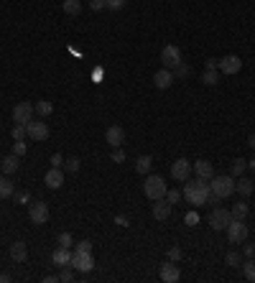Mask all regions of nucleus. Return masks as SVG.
<instances>
[{
  "instance_id": "obj_24",
  "label": "nucleus",
  "mask_w": 255,
  "mask_h": 283,
  "mask_svg": "<svg viewBox=\"0 0 255 283\" xmlns=\"http://www.w3.org/2000/svg\"><path fill=\"white\" fill-rule=\"evenodd\" d=\"M62 8H64L67 16H79L82 13V0H64Z\"/></svg>"
},
{
  "instance_id": "obj_3",
  "label": "nucleus",
  "mask_w": 255,
  "mask_h": 283,
  "mask_svg": "<svg viewBox=\"0 0 255 283\" xmlns=\"http://www.w3.org/2000/svg\"><path fill=\"white\" fill-rule=\"evenodd\" d=\"M166 191H168V186H166L163 176H158V174L146 176V181H143V194H146L148 199H153V202H156V199H163Z\"/></svg>"
},
{
  "instance_id": "obj_23",
  "label": "nucleus",
  "mask_w": 255,
  "mask_h": 283,
  "mask_svg": "<svg viewBox=\"0 0 255 283\" xmlns=\"http://www.w3.org/2000/svg\"><path fill=\"white\" fill-rule=\"evenodd\" d=\"M13 194H16V184L11 179H6V176H0V199H8Z\"/></svg>"
},
{
  "instance_id": "obj_53",
  "label": "nucleus",
  "mask_w": 255,
  "mask_h": 283,
  "mask_svg": "<svg viewBox=\"0 0 255 283\" xmlns=\"http://www.w3.org/2000/svg\"><path fill=\"white\" fill-rule=\"evenodd\" d=\"M247 168H250V171H255V158H250V161H247Z\"/></svg>"
},
{
  "instance_id": "obj_39",
  "label": "nucleus",
  "mask_w": 255,
  "mask_h": 283,
  "mask_svg": "<svg viewBox=\"0 0 255 283\" xmlns=\"http://www.w3.org/2000/svg\"><path fill=\"white\" fill-rule=\"evenodd\" d=\"M166 199H168V204H176V202L181 199V191H179V189H168V191H166Z\"/></svg>"
},
{
  "instance_id": "obj_18",
  "label": "nucleus",
  "mask_w": 255,
  "mask_h": 283,
  "mask_svg": "<svg viewBox=\"0 0 255 283\" xmlns=\"http://www.w3.org/2000/svg\"><path fill=\"white\" fill-rule=\"evenodd\" d=\"M153 217H156L158 222H163V219L171 217V204H168L166 196H163V199H156V204H153Z\"/></svg>"
},
{
  "instance_id": "obj_16",
  "label": "nucleus",
  "mask_w": 255,
  "mask_h": 283,
  "mask_svg": "<svg viewBox=\"0 0 255 283\" xmlns=\"http://www.w3.org/2000/svg\"><path fill=\"white\" fill-rule=\"evenodd\" d=\"M44 184H46L49 189H59V186L64 184V168L51 166V168L46 171V176H44Z\"/></svg>"
},
{
  "instance_id": "obj_33",
  "label": "nucleus",
  "mask_w": 255,
  "mask_h": 283,
  "mask_svg": "<svg viewBox=\"0 0 255 283\" xmlns=\"http://www.w3.org/2000/svg\"><path fill=\"white\" fill-rule=\"evenodd\" d=\"M13 140H26V135H29V130H26V125H21V123H16V128H13Z\"/></svg>"
},
{
  "instance_id": "obj_49",
  "label": "nucleus",
  "mask_w": 255,
  "mask_h": 283,
  "mask_svg": "<svg viewBox=\"0 0 255 283\" xmlns=\"http://www.w3.org/2000/svg\"><path fill=\"white\" fill-rule=\"evenodd\" d=\"M115 222H118L120 227H128V224H130V222H128V217H123V214H118V217H115Z\"/></svg>"
},
{
  "instance_id": "obj_8",
  "label": "nucleus",
  "mask_w": 255,
  "mask_h": 283,
  "mask_svg": "<svg viewBox=\"0 0 255 283\" xmlns=\"http://www.w3.org/2000/svg\"><path fill=\"white\" fill-rule=\"evenodd\" d=\"M230 219H232L230 209H224V207H217V209L209 214V227L219 232V230H224V227L230 224Z\"/></svg>"
},
{
  "instance_id": "obj_35",
  "label": "nucleus",
  "mask_w": 255,
  "mask_h": 283,
  "mask_svg": "<svg viewBox=\"0 0 255 283\" xmlns=\"http://www.w3.org/2000/svg\"><path fill=\"white\" fill-rule=\"evenodd\" d=\"M13 199H16V204H29V202H31V191H29V189L16 191V194H13Z\"/></svg>"
},
{
  "instance_id": "obj_14",
  "label": "nucleus",
  "mask_w": 255,
  "mask_h": 283,
  "mask_svg": "<svg viewBox=\"0 0 255 283\" xmlns=\"http://www.w3.org/2000/svg\"><path fill=\"white\" fill-rule=\"evenodd\" d=\"M179 278H181L179 265H176V263H171V260H166V263L161 265V280H163V283H176Z\"/></svg>"
},
{
  "instance_id": "obj_13",
  "label": "nucleus",
  "mask_w": 255,
  "mask_h": 283,
  "mask_svg": "<svg viewBox=\"0 0 255 283\" xmlns=\"http://www.w3.org/2000/svg\"><path fill=\"white\" fill-rule=\"evenodd\" d=\"M105 140H107V146L120 148V146L125 143V130H123L120 125H110V128L105 130Z\"/></svg>"
},
{
  "instance_id": "obj_44",
  "label": "nucleus",
  "mask_w": 255,
  "mask_h": 283,
  "mask_svg": "<svg viewBox=\"0 0 255 283\" xmlns=\"http://www.w3.org/2000/svg\"><path fill=\"white\" fill-rule=\"evenodd\" d=\"M184 222H186L189 227H194V224H199V214H196V212H186V217H184Z\"/></svg>"
},
{
  "instance_id": "obj_41",
  "label": "nucleus",
  "mask_w": 255,
  "mask_h": 283,
  "mask_svg": "<svg viewBox=\"0 0 255 283\" xmlns=\"http://www.w3.org/2000/svg\"><path fill=\"white\" fill-rule=\"evenodd\" d=\"M168 260H171V263H179V260H181V247H176V245L168 247Z\"/></svg>"
},
{
  "instance_id": "obj_45",
  "label": "nucleus",
  "mask_w": 255,
  "mask_h": 283,
  "mask_svg": "<svg viewBox=\"0 0 255 283\" xmlns=\"http://www.w3.org/2000/svg\"><path fill=\"white\" fill-rule=\"evenodd\" d=\"M90 8L92 11H102V8H107V0H90Z\"/></svg>"
},
{
  "instance_id": "obj_50",
  "label": "nucleus",
  "mask_w": 255,
  "mask_h": 283,
  "mask_svg": "<svg viewBox=\"0 0 255 283\" xmlns=\"http://www.w3.org/2000/svg\"><path fill=\"white\" fill-rule=\"evenodd\" d=\"M56 280H59V275H46L44 278V283H56Z\"/></svg>"
},
{
  "instance_id": "obj_17",
  "label": "nucleus",
  "mask_w": 255,
  "mask_h": 283,
  "mask_svg": "<svg viewBox=\"0 0 255 283\" xmlns=\"http://www.w3.org/2000/svg\"><path fill=\"white\" fill-rule=\"evenodd\" d=\"M191 171H194L199 179H207V181L214 176V168H212V163H209V161H204V158L194 161V163H191Z\"/></svg>"
},
{
  "instance_id": "obj_5",
  "label": "nucleus",
  "mask_w": 255,
  "mask_h": 283,
  "mask_svg": "<svg viewBox=\"0 0 255 283\" xmlns=\"http://www.w3.org/2000/svg\"><path fill=\"white\" fill-rule=\"evenodd\" d=\"M161 64H163L166 69H174L176 64H181V49L174 46V44L163 46V51H161Z\"/></svg>"
},
{
  "instance_id": "obj_25",
  "label": "nucleus",
  "mask_w": 255,
  "mask_h": 283,
  "mask_svg": "<svg viewBox=\"0 0 255 283\" xmlns=\"http://www.w3.org/2000/svg\"><path fill=\"white\" fill-rule=\"evenodd\" d=\"M245 171H247V161H245V158H235V161L230 163V176L237 179V176H242Z\"/></svg>"
},
{
  "instance_id": "obj_51",
  "label": "nucleus",
  "mask_w": 255,
  "mask_h": 283,
  "mask_svg": "<svg viewBox=\"0 0 255 283\" xmlns=\"http://www.w3.org/2000/svg\"><path fill=\"white\" fill-rule=\"evenodd\" d=\"M8 280H11V275H8V273H0V283H8Z\"/></svg>"
},
{
  "instance_id": "obj_29",
  "label": "nucleus",
  "mask_w": 255,
  "mask_h": 283,
  "mask_svg": "<svg viewBox=\"0 0 255 283\" xmlns=\"http://www.w3.org/2000/svg\"><path fill=\"white\" fill-rule=\"evenodd\" d=\"M34 107H36V112H39L41 118H49V115L54 112V105H51L49 100H41V102H36Z\"/></svg>"
},
{
  "instance_id": "obj_36",
  "label": "nucleus",
  "mask_w": 255,
  "mask_h": 283,
  "mask_svg": "<svg viewBox=\"0 0 255 283\" xmlns=\"http://www.w3.org/2000/svg\"><path fill=\"white\" fill-rule=\"evenodd\" d=\"M26 151H29L26 140H16V143H13V153H16V156H26Z\"/></svg>"
},
{
  "instance_id": "obj_31",
  "label": "nucleus",
  "mask_w": 255,
  "mask_h": 283,
  "mask_svg": "<svg viewBox=\"0 0 255 283\" xmlns=\"http://www.w3.org/2000/svg\"><path fill=\"white\" fill-rule=\"evenodd\" d=\"M62 168H67L69 174H77V171L82 168V161H79L77 156H72V158H67V161H64V166H62Z\"/></svg>"
},
{
  "instance_id": "obj_4",
  "label": "nucleus",
  "mask_w": 255,
  "mask_h": 283,
  "mask_svg": "<svg viewBox=\"0 0 255 283\" xmlns=\"http://www.w3.org/2000/svg\"><path fill=\"white\" fill-rule=\"evenodd\" d=\"M224 232H227V240L232 245H240V242L247 240V224H245V219H230V224L224 227Z\"/></svg>"
},
{
  "instance_id": "obj_30",
  "label": "nucleus",
  "mask_w": 255,
  "mask_h": 283,
  "mask_svg": "<svg viewBox=\"0 0 255 283\" xmlns=\"http://www.w3.org/2000/svg\"><path fill=\"white\" fill-rule=\"evenodd\" d=\"M242 273H245V278H247L250 283H255V260H252V258H247V260L242 263Z\"/></svg>"
},
{
  "instance_id": "obj_26",
  "label": "nucleus",
  "mask_w": 255,
  "mask_h": 283,
  "mask_svg": "<svg viewBox=\"0 0 255 283\" xmlns=\"http://www.w3.org/2000/svg\"><path fill=\"white\" fill-rule=\"evenodd\" d=\"M230 214H232V219H245V217L250 214V207H247L245 202H237V204H232Z\"/></svg>"
},
{
  "instance_id": "obj_10",
  "label": "nucleus",
  "mask_w": 255,
  "mask_h": 283,
  "mask_svg": "<svg viewBox=\"0 0 255 283\" xmlns=\"http://www.w3.org/2000/svg\"><path fill=\"white\" fill-rule=\"evenodd\" d=\"M29 217L34 224H46L49 222V204L46 202H34L29 209Z\"/></svg>"
},
{
  "instance_id": "obj_42",
  "label": "nucleus",
  "mask_w": 255,
  "mask_h": 283,
  "mask_svg": "<svg viewBox=\"0 0 255 283\" xmlns=\"http://www.w3.org/2000/svg\"><path fill=\"white\" fill-rule=\"evenodd\" d=\"M125 3H128V0H107V8L110 11H123Z\"/></svg>"
},
{
  "instance_id": "obj_19",
  "label": "nucleus",
  "mask_w": 255,
  "mask_h": 283,
  "mask_svg": "<svg viewBox=\"0 0 255 283\" xmlns=\"http://www.w3.org/2000/svg\"><path fill=\"white\" fill-rule=\"evenodd\" d=\"M11 260H13V263H26V260H29V245L21 242V240L13 242V245H11Z\"/></svg>"
},
{
  "instance_id": "obj_11",
  "label": "nucleus",
  "mask_w": 255,
  "mask_h": 283,
  "mask_svg": "<svg viewBox=\"0 0 255 283\" xmlns=\"http://www.w3.org/2000/svg\"><path fill=\"white\" fill-rule=\"evenodd\" d=\"M69 265L82 270V273H90L95 268V258H92V252H72V263Z\"/></svg>"
},
{
  "instance_id": "obj_22",
  "label": "nucleus",
  "mask_w": 255,
  "mask_h": 283,
  "mask_svg": "<svg viewBox=\"0 0 255 283\" xmlns=\"http://www.w3.org/2000/svg\"><path fill=\"white\" fill-rule=\"evenodd\" d=\"M252 189H255V184H252L245 174H242V176H237V181H235V191H237V194L250 196V194H252Z\"/></svg>"
},
{
  "instance_id": "obj_2",
  "label": "nucleus",
  "mask_w": 255,
  "mask_h": 283,
  "mask_svg": "<svg viewBox=\"0 0 255 283\" xmlns=\"http://www.w3.org/2000/svg\"><path fill=\"white\" fill-rule=\"evenodd\" d=\"M209 191L219 199H227L235 194V176L230 174H222V176H212L209 179Z\"/></svg>"
},
{
  "instance_id": "obj_20",
  "label": "nucleus",
  "mask_w": 255,
  "mask_h": 283,
  "mask_svg": "<svg viewBox=\"0 0 255 283\" xmlns=\"http://www.w3.org/2000/svg\"><path fill=\"white\" fill-rule=\"evenodd\" d=\"M51 260H54V265L64 268V265H69V263H72V250H69V247H62V245H59V247L54 250Z\"/></svg>"
},
{
  "instance_id": "obj_48",
  "label": "nucleus",
  "mask_w": 255,
  "mask_h": 283,
  "mask_svg": "<svg viewBox=\"0 0 255 283\" xmlns=\"http://www.w3.org/2000/svg\"><path fill=\"white\" fill-rule=\"evenodd\" d=\"M207 69H219V59H207Z\"/></svg>"
},
{
  "instance_id": "obj_46",
  "label": "nucleus",
  "mask_w": 255,
  "mask_h": 283,
  "mask_svg": "<svg viewBox=\"0 0 255 283\" xmlns=\"http://www.w3.org/2000/svg\"><path fill=\"white\" fill-rule=\"evenodd\" d=\"M51 166L62 168V166H64V156H62V153H54V156H51Z\"/></svg>"
},
{
  "instance_id": "obj_38",
  "label": "nucleus",
  "mask_w": 255,
  "mask_h": 283,
  "mask_svg": "<svg viewBox=\"0 0 255 283\" xmlns=\"http://www.w3.org/2000/svg\"><path fill=\"white\" fill-rule=\"evenodd\" d=\"M59 280H62V283H69V280H74V273L69 270V265H64V268H62V273H59Z\"/></svg>"
},
{
  "instance_id": "obj_43",
  "label": "nucleus",
  "mask_w": 255,
  "mask_h": 283,
  "mask_svg": "<svg viewBox=\"0 0 255 283\" xmlns=\"http://www.w3.org/2000/svg\"><path fill=\"white\" fill-rule=\"evenodd\" d=\"M112 163H123L125 161V153H123V148H112Z\"/></svg>"
},
{
  "instance_id": "obj_21",
  "label": "nucleus",
  "mask_w": 255,
  "mask_h": 283,
  "mask_svg": "<svg viewBox=\"0 0 255 283\" xmlns=\"http://www.w3.org/2000/svg\"><path fill=\"white\" fill-rule=\"evenodd\" d=\"M18 166H21V156H16V153H11L0 161V171H6V174H16Z\"/></svg>"
},
{
  "instance_id": "obj_9",
  "label": "nucleus",
  "mask_w": 255,
  "mask_h": 283,
  "mask_svg": "<svg viewBox=\"0 0 255 283\" xmlns=\"http://www.w3.org/2000/svg\"><path fill=\"white\" fill-rule=\"evenodd\" d=\"M189 176H191V163L186 158H176L171 163V179L174 181H186Z\"/></svg>"
},
{
  "instance_id": "obj_40",
  "label": "nucleus",
  "mask_w": 255,
  "mask_h": 283,
  "mask_svg": "<svg viewBox=\"0 0 255 283\" xmlns=\"http://www.w3.org/2000/svg\"><path fill=\"white\" fill-rule=\"evenodd\" d=\"M74 252H92V242H90V240H82V242H77Z\"/></svg>"
},
{
  "instance_id": "obj_47",
  "label": "nucleus",
  "mask_w": 255,
  "mask_h": 283,
  "mask_svg": "<svg viewBox=\"0 0 255 283\" xmlns=\"http://www.w3.org/2000/svg\"><path fill=\"white\" fill-rule=\"evenodd\" d=\"M242 255H245V258H255V245H245V247H242Z\"/></svg>"
},
{
  "instance_id": "obj_27",
  "label": "nucleus",
  "mask_w": 255,
  "mask_h": 283,
  "mask_svg": "<svg viewBox=\"0 0 255 283\" xmlns=\"http://www.w3.org/2000/svg\"><path fill=\"white\" fill-rule=\"evenodd\" d=\"M151 166H153V158H151V156H138V158H135V171H138V174H148Z\"/></svg>"
},
{
  "instance_id": "obj_32",
  "label": "nucleus",
  "mask_w": 255,
  "mask_h": 283,
  "mask_svg": "<svg viewBox=\"0 0 255 283\" xmlns=\"http://www.w3.org/2000/svg\"><path fill=\"white\" fill-rule=\"evenodd\" d=\"M171 72H174V77H179V79H186V77H189V72H191V69H189V67H186V64H184V62H181V64H176V67H174V69H171Z\"/></svg>"
},
{
  "instance_id": "obj_28",
  "label": "nucleus",
  "mask_w": 255,
  "mask_h": 283,
  "mask_svg": "<svg viewBox=\"0 0 255 283\" xmlns=\"http://www.w3.org/2000/svg\"><path fill=\"white\" fill-rule=\"evenodd\" d=\"M202 82H204V84H209V87H214V84L219 82V69H204Z\"/></svg>"
},
{
  "instance_id": "obj_15",
  "label": "nucleus",
  "mask_w": 255,
  "mask_h": 283,
  "mask_svg": "<svg viewBox=\"0 0 255 283\" xmlns=\"http://www.w3.org/2000/svg\"><path fill=\"white\" fill-rule=\"evenodd\" d=\"M174 79H176V77H174V72H171V69H166V67H163V69H158V72L153 74V84H156L158 90H168V87L174 84Z\"/></svg>"
},
{
  "instance_id": "obj_1",
  "label": "nucleus",
  "mask_w": 255,
  "mask_h": 283,
  "mask_svg": "<svg viewBox=\"0 0 255 283\" xmlns=\"http://www.w3.org/2000/svg\"><path fill=\"white\" fill-rule=\"evenodd\" d=\"M209 181L207 179H186L184 181V191H181V196H186V202L189 204H194V207H204L207 204V199H209Z\"/></svg>"
},
{
  "instance_id": "obj_52",
  "label": "nucleus",
  "mask_w": 255,
  "mask_h": 283,
  "mask_svg": "<svg viewBox=\"0 0 255 283\" xmlns=\"http://www.w3.org/2000/svg\"><path fill=\"white\" fill-rule=\"evenodd\" d=\"M247 143H250V148H252V151H255V133H252V135H250V138H247Z\"/></svg>"
},
{
  "instance_id": "obj_34",
  "label": "nucleus",
  "mask_w": 255,
  "mask_h": 283,
  "mask_svg": "<svg viewBox=\"0 0 255 283\" xmlns=\"http://www.w3.org/2000/svg\"><path fill=\"white\" fill-rule=\"evenodd\" d=\"M224 263H227L230 268H237V265L242 263V258H240V252H232V250H230V252L224 255Z\"/></svg>"
},
{
  "instance_id": "obj_37",
  "label": "nucleus",
  "mask_w": 255,
  "mask_h": 283,
  "mask_svg": "<svg viewBox=\"0 0 255 283\" xmlns=\"http://www.w3.org/2000/svg\"><path fill=\"white\" fill-rule=\"evenodd\" d=\"M56 240H59V245H62V247H72V245H74V240H72V235H69V232H62Z\"/></svg>"
},
{
  "instance_id": "obj_7",
  "label": "nucleus",
  "mask_w": 255,
  "mask_h": 283,
  "mask_svg": "<svg viewBox=\"0 0 255 283\" xmlns=\"http://www.w3.org/2000/svg\"><path fill=\"white\" fill-rule=\"evenodd\" d=\"M26 130H29V138L31 140H46L49 138V125H46V120H31V123H26Z\"/></svg>"
},
{
  "instance_id": "obj_6",
  "label": "nucleus",
  "mask_w": 255,
  "mask_h": 283,
  "mask_svg": "<svg viewBox=\"0 0 255 283\" xmlns=\"http://www.w3.org/2000/svg\"><path fill=\"white\" fill-rule=\"evenodd\" d=\"M34 112H36V107H34L31 102H18V105L13 107V123L26 125V123L34 120Z\"/></svg>"
},
{
  "instance_id": "obj_12",
  "label": "nucleus",
  "mask_w": 255,
  "mask_h": 283,
  "mask_svg": "<svg viewBox=\"0 0 255 283\" xmlns=\"http://www.w3.org/2000/svg\"><path fill=\"white\" fill-rule=\"evenodd\" d=\"M242 69V59L240 56H235V54H227L224 59H219V74H237Z\"/></svg>"
}]
</instances>
